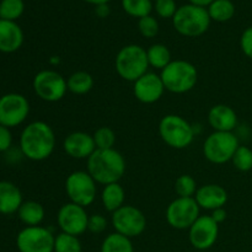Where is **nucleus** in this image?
<instances>
[{
    "mask_svg": "<svg viewBox=\"0 0 252 252\" xmlns=\"http://www.w3.org/2000/svg\"><path fill=\"white\" fill-rule=\"evenodd\" d=\"M44 208L39 202L26 201L17 211L20 220L27 226H38L44 219Z\"/></svg>",
    "mask_w": 252,
    "mask_h": 252,
    "instance_id": "nucleus-23",
    "label": "nucleus"
},
{
    "mask_svg": "<svg viewBox=\"0 0 252 252\" xmlns=\"http://www.w3.org/2000/svg\"><path fill=\"white\" fill-rule=\"evenodd\" d=\"M107 228V219L102 214H93L89 217L88 231L93 234H101Z\"/></svg>",
    "mask_w": 252,
    "mask_h": 252,
    "instance_id": "nucleus-36",
    "label": "nucleus"
},
{
    "mask_svg": "<svg viewBox=\"0 0 252 252\" xmlns=\"http://www.w3.org/2000/svg\"><path fill=\"white\" fill-rule=\"evenodd\" d=\"M24 43V32L15 21L0 19V52L14 53Z\"/></svg>",
    "mask_w": 252,
    "mask_h": 252,
    "instance_id": "nucleus-20",
    "label": "nucleus"
},
{
    "mask_svg": "<svg viewBox=\"0 0 252 252\" xmlns=\"http://www.w3.org/2000/svg\"><path fill=\"white\" fill-rule=\"evenodd\" d=\"M66 84H68V91L75 95H85V94L90 93L94 88L93 75L88 71L79 70L71 74L68 79H66Z\"/></svg>",
    "mask_w": 252,
    "mask_h": 252,
    "instance_id": "nucleus-24",
    "label": "nucleus"
},
{
    "mask_svg": "<svg viewBox=\"0 0 252 252\" xmlns=\"http://www.w3.org/2000/svg\"><path fill=\"white\" fill-rule=\"evenodd\" d=\"M160 76L166 91L172 94H186L196 86L198 71L191 62L176 59L162 69Z\"/></svg>",
    "mask_w": 252,
    "mask_h": 252,
    "instance_id": "nucleus-4",
    "label": "nucleus"
},
{
    "mask_svg": "<svg viewBox=\"0 0 252 252\" xmlns=\"http://www.w3.org/2000/svg\"><path fill=\"white\" fill-rule=\"evenodd\" d=\"M209 216L213 218V220L216 221V223L218 224H221L225 221L226 219V216H228V213H226L225 208H218V209H214V211H212V213L209 214Z\"/></svg>",
    "mask_w": 252,
    "mask_h": 252,
    "instance_id": "nucleus-39",
    "label": "nucleus"
},
{
    "mask_svg": "<svg viewBox=\"0 0 252 252\" xmlns=\"http://www.w3.org/2000/svg\"><path fill=\"white\" fill-rule=\"evenodd\" d=\"M24 0H1L0 1V19L15 21L24 14Z\"/></svg>",
    "mask_w": 252,
    "mask_h": 252,
    "instance_id": "nucleus-30",
    "label": "nucleus"
},
{
    "mask_svg": "<svg viewBox=\"0 0 252 252\" xmlns=\"http://www.w3.org/2000/svg\"><path fill=\"white\" fill-rule=\"evenodd\" d=\"M155 1H157V0H155Z\"/></svg>",
    "mask_w": 252,
    "mask_h": 252,
    "instance_id": "nucleus-44",
    "label": "nucleus"
},
{
    "mask_svg": "<svg viewBox=\"0 0 252 252\" xmlns=\"http://www.w3.org/2000/svg\"><path fill=\"white\" fill-rule=\"evenodd\" d=\"M111 223L116 233L129 239L142 235L147 229V218L144 213L130 204H125L120 209L113 212Z\"/></svg>",
    "mask_w": 252,
    "mask_h": 252,
    "instance_id": "nucleus-10",
    "label": "nucleus"
},
{
    "mask_svg": "<svg viewBox=\"0 0 252 252\" xmlns=\"http://www.w3.org/2000/svg\"><path fill=\"white\" fill-rule=\"evenodd\" d=\"M240 48L248 58L252 59V26L248 27L241 34Z\"/></svg>",
    "mask_w": 252,
    "mask_h": 252,
    "instance_id": "nucleus-37",
    "label": "nucleus"
},
{
    "mask_svg": "<svg viewBox=\"0 0 252 252\" xmlns=\"http://www.w3.org/2000/svg\"><path fill=\"white\" fill-rule=\"evenodd\" d=\"M63 149L65 154L73 159L88 160L96 150V145L93 135L79 130L70 133L64 138Z\"/></svg>",
    "mask_w": 252,
    "mask_h": 252,
    "instance_id": "nucleus-17",
    "label": "nucleus"
},
{
    "mask_svg": "<svg viewBox=\"0 0 252 252\" xmlns=\"http://www.w3.org/2000/svg\"><path fill=\"white\" fill-rule=\"evenodd\" d=\"M201 208L197 204L194 197L192 198H182L177 197L167 206L166 221L171 228L177 230H186L192 226V224L201 217Z\"/></svg>",
    "mask_w": 252,
    "mask_h": 252,
    "instance_id": "nucleus-11",
    "label": "nucleus"
},
{
    "mask_svg": "<svg viewBox=\"0 0 252 252\" xmlns=\"http://www.w3.org/2000/svg\"><path fill=\"white\" fill-rule=\"evenodd\" d=\"M197 189V182L191 175H181L175 181V192H176L177 197H182V198H192L196 194Z\"/></svg>",
    "mask_w": 252,
    "mask_h": 252,
    "instance_id": "nucleus-31",
    "label": "nucleus"
},
{
    "mask_svg": "<svg viewBox=\"0 0 252 252\" xmlns=\"http://www.w3.org/2000/svg\"><path fill=\"white\" fill-rule=\"evenodd\" d=\"M84 1H86V2H89V4H93V5H95V6H97V5L107 4L110 0H84Z\"/></svg>",
    "mask_w": 252,
    "mask_h": 252,
    "instance_id": "nucleus-42",
    "label": "nucleus"
},
{
    "mask_svg": "<svg viewBox=\"0 0 252 252\" xmlns=\"http://www.w3.org/2000/svg\"><path fill=\"white\" fill-rule=\"evenodd\" d=\"M56 148V134L48 123L34 121L24 128L20 135V150L32 161L48 159Z\"/></svg>",
    "mask_w": 252,
    "mask_h": 252,
    "instance_id": "nucleus-1",
    "label": "nucleus"
},
{
    "mask_svg": "<svg viewBox=\"0 0 252 252\" xmlns=\"http://www.w3.org/2000/svg\"><path fill=\"white\" fill-rule=\"evenodd\" d=\"M115 66L117 74L123 80L134 83L148 73L149 69L147 49L139 44H127L122 47L116 56Z\"/></svg>",
    "mask_w": 252,
    "mask_h": 252,
    "instance_id": "nucleus-3",
    "label": "nucleus"
},
{
    "mask_svg": "<svg viewBox=\"0 0 252 252\" xmlns=\"http://www.w3.org/2000/svg\"><path fill=\"white\" fill-rule=\"evenodd\" d=\"M207 10L211 20L217 22H226L235 15V6L231 0H214Z\"/></svg>",
    "mask_w": 252,
    "mask_h": 252,
    "instance_id": "nucleus-27",
    "label": "nucleus"
},
{
    "mask_svg": "<svg viewBox=\"0 0 252 252\" xmlns=\"http://www.w3.org/2000/svg\"><path fill=\"white\" fill-rule=\"evenodd\" d=\"M159 134L162 142L172 149H185L194 139L191 123L179 115H166L160 120Z\"/></svg>",
    "mask_w": 252,
    "mask_h": 252,
    "instance_id": "nucleus-6",
    "label": "nucleus"
},
{
    "mask_svg": "<svg viewBox=\"0 0 252 252\" xmlns=\"http://www.w3.org/2000/svg\"><path fill=\"white\" fill-rule=\"evenodd\" d=\"M22 203V193L19 187L10 181H0V214L17 213Z\"/></svg>",
    "mask_w": 252,
    "mask_h": 252,
    "instance_id": "nucleus-21",
    "label": "nucleus"
},
{
    "mask_svg": "<svg viewBox=\"0 0 252 252\" xmlns=\"http://www.w3.org/2000/svg\"><path fill=\"white\" fill-rule=\"evenodd\" d=\"M54 239L49 229L43 226H26L16 238V246L20 252H53Z\"/></svg>",
    "mask_w": 252,
    "mask_h": 252,
    "instance_id": "nucleus-13",
    "label": "nucleus"
},
{
    "mask_svg": "<svg viewBox=\"0 0 252 252\" xmlns=\"http://www.w3.org/2000/svg\"><path fill=\"white\" fill-rule=\"evenodd\" d=\"M239 147V139L233 132H213L204 140L203 155L212 164L221 165L231 161Z\"/></svg>",
    "mask_w": 252,
    "mask_h": 252,
    "instance_id": "nucleus-7",
    "label": "nucleus"
},
{
    "mask_svg": "<svg viewBox=\"0 0 252 252\" xmlns=\"http://www.w3.org/2000/svg\"><path fill=\"white\" fill-rule=\"evenodd\" d=\"M101 252H134V246L129 238L115 231L102 241Z\"/></svg>",
    "mask_w": 252,
    "mask_h": 252,
    "instance_id": "nucleus-26",
    "label": "nucleus"
},
{
    "mask_svg": "<svg viewBox=\"0 0 252 252\" xmlns=\"http://www.w3.org/2000/svg\"><path fill=\"white\" fill-rule=\"evenodd\" d=\"M96 149H112L116 144V133L112 128L102 127L97 128L93 134Z\"/></svg>",
    "mask_w": 252,
    "mask_h": 252,
    "instance_id": "nucleus-32",
    "label": "nucleus"
},
{
    "mask_svg": "<svg viewBox=\"0 0 252 252\" xmlns=\"http://www.w3.org/2000/svg\"><path fill=\"white\" fill-rule=\"evenodd\" d=\"M197 204L201 209L214 211V209L223 208L228 202V192L223 186L217 184H208L198 187L194 194Z\"/></svg>",
    "mask_w": 252,
    "mask_h": 252,
    "instance_id": "nucleus-18",
    "label": "nucleus"
},
{
    "mask_svg": "<svg viewBox=\"0 0 252 252\" xmlns=\"http://www.w3.org/2000/svg\"><path fill=\"white\" fill-rule=\"evenodd\" d=\"M155 11L162 19H172L177 11L176 2L175 0H157Z\"/></svg>",
    "mask_w": 252,
    "mask_h": 252,
    "instance_id": "nucleus-35",
    "label": "nucleus"
},
{
    "mask_svg": "<svg viewBox=\"0 0 252 252\" xmlns=\"http://www.w3.org/2000/svg\"><path fill=\"white\" fill-rule=\"evenodd\" d=\"M96 14L100 17L108 16V14H110V7H108L107 4L97 5V6H96Z\"/></svg>",
    "mask_w": 252,
    "mask_h": 252,
    "instance_id": "nucleus-40",
    "label": "nucleus"
},
{
    "mask_svg": "<svg viewBox=\"0 0 252 252\" xmlns=\"http://www.w3.org/2000/svg\"><path fill=\"white\" fill-rule=\"evenodd\" d=\"M219 236V224L211 216H201L189 229V240L198 251H206L217 243Z\"/></svg>",
    "mask_w": 252,
    "mask_h": 252,
    "instance_id": "nucleus-15",
    "label": "nucleus"
},
{
    "mask_svg": "<svg viewBox=\"0 0 252 252\" xmlns=\"http://www.w3.org/2000/svg\"><path fill=\"white\" fill-rule=\"evenodd\" d=\"M197 252H202V251H197Z\"/></svg>",
    "mask_w": 252,
    "mask_h": 252,
    "instance_id": "nucleus-43",
    "label": "nucleus"
},
{
    "mask_svg": "<svg viewBox=\"0 0 252 252\" xmlns=\"http://www.w3.org/2000/svg\"><path fill=\"white\" fill-rule=\"evenodd\" d=\"M138 29H139L142 36L145 37V38H154L159 33V24H158L157 19L153 17L152 15H148V16L139 19Z\"/></svg>",
    "mask_w": 252,
    "mask_h": 252,
    "instance_id": "nucleus-34",
    "label": "nucleus"
},
{
    "mask_svg": "<svg viewBox=\"0 0 252 252\" xmlns=\"http://www.w3.org/2000/svg\"><path fill=\"white\" fill-rule=\"evenodd\" d=\"M53 252H83V246L79 236L69 235L61 231L54 239Z\"/></svg>",
    "mask_w": 252,
    "mask_h": 252,
    "instance_id": "nucleus-29",
    "label": "nucleus"
},
{
    "mask_svg": "<svg viewBox=\"0 0 252 252\" xmlns=\"http://www.w3.org/2000/svg\"><path fill=\"white\" fill-rule=\"evenodd\" d=\"M86 171L97 184L110 185L120 182L126 172V160L115 148L96 149L88 159Z\"/></svg>",
    "mask_w": 252,
    "mask_h": 252,
    "instance_id": "nucleus-2",
    "label": "nucleus"
},
{
    "mask_svg": "<svg viewBox=\"0 0 252 252\" xmlns=\"http://www.w3.org/2000/svg\"><path fill=\"white\" fill-rule=\"evenodd\" d=\"M12 134L10 128L0 125V153H5L11 148Z\"/></svg>",
    "mask_w": 252,
    "mask_h": 252,
    "instance_id": "nucleus-38",
    "label": "nucleus"
},
{
    "mask_svg": "<svg viewBox=\"0 0 252 252\" xmlns=\"http://www.w3.org/2000/svg\"><path fill=\"white\" fill-rule=\"evenodd\" d=\"M89 217L90 216L86 213L84 207L68 202L59 208L57 213V221L62 233L80 236L81 234L88 231Z\"/></svg>",
    "mask_w": 252,
    "mask_h": 252,
    "instance_id": "nucleus-14",
    "label": "nucleus"
},
{
    "mask_svg": "<svg viewBox=\"0 0 252 252\" xmlns=\"http://www.w3.org/2000/svg\"><path fill=\"white\" fill-rule=\"evenodd\" d=\"M125 201L126 192L120 182L103 186L102 192H101V202H102V206L106 211L113 213L121 207L125 206Z\"/></svg>",
    "mask_w": 252,
    "mask_h": 252,
    "instance_id": "nucleus-22",
    "label": "nucleus"
},
{
    "mask_svg": "<svg viewBox=\"0 0 252 252\" xmlns=\"http://www.w3.org/2000/svg\"><path fill=\"white\" fill-rule=\"evenodd\" d=\"M214 0H189V2L193 5H197V6H202V7H206L209 6V5L213 2Z\"/></svg>",
    "mask_w": 252,
    "mask_h": 252,
    "instance_id": "nucleus-41",
    "label": "nucleus"
},
{
    "mask_svg": "<svg viewBox=\"0 0 252 252\" xmlns=\"http://www.w3.org/2000/svg\"><path fill=\"white\" fill-rule=\"evenodd\" d=\"M65 193L71 203L86 208L95 202L97 196V182L88 171L78 170L66 177Z\"/></svg>",
    "mask_w": 252,
    "mask_h": 252,
    "instance_id": "nucleus-8",
    "label": "nucleus"
},
{
    "mask_svg": "<svg viewBox=\"0 0 252 252\" xmlns=\"http://www.w3.org/2000/svg\"><path fill=\"white\" fill-rule=\"evenodd\" d=\"M233 165L236 170L241 172H248L252 170V150L245 145H240L234 154Z\"/></svg>",
    "mask_w": 252,
    "mask_h": 252,
    "instance_id": "nucleus-33",
    "label": "nucleus"
},
{
    "mask_svg": "<svg viewBox=\"0 0 252 252\" xmlns=\"http://www.w3.org/2000/svg\"><path fill=\"white\" fill-rule=\"evenodd\" d=\"M165 91L166 90H165L160 74L148 71L133 83L134 97L139 102L145 103V105H152V103L158 102L162 97Z\"/></svg>",
    "mask_w": 252,
    "mask_h": 252,
    "instance_id": "nucleus-16",
    "label": "nucleus"
},
{
    "mask_svg": "<svg viewBox=\"0 0 252 252\" xmlns=\"http://www.w3.org/2000/svg\"><path fill=\"white\" fill-rule=\"evenodd\" d=\"M30 113V102L17 93L5 94L0 97V125L14 128L26 121Z\"/></svg>",
    "mask_w": 252,
    "mask_h": 252,
    "instance_id": "nucleus-12",
    "label": "nucleus"
},
{
    "mask_svg": "<svg viewBox=\"0 0 252 252\" xmlns=\"http://www.w3.org/2000/svg\"><path fill=\"white\" fill-rule=\"evenodd\" d=\"M122 7L129 16L142 19L150 15L153 4L152 0H122Z\"/></svg>",
    "mask_w": 252,
    "mask_h": 252,
    "instance_id": "nucleus-28",
    "label": "nucleus"
},
{
    "mask_svg": "<svg viewBox=\"0 0 252 252\" xmlns=\"http://www.w3.org/2000/svg\"><path fill=\"white\" fill-rule=\"evenodd\" d=\"M147 56L149 66H153L154 69H159V70L166 68L172 62L171 52L162 43L152 44L147 49Z\"/></svg>",
    "mask_w": 252,
    "mask_h": 252,
    "instance_id": "nucleus-25",
    "label": "nucleus"
},
{
    "mask_svg": "<svg viewBox=\"0 0 252 252\" xmlns=\"http://www.w3.org/2000/svg\"><path fill=\"white\" fill-rule=\"evenodd\" d=\"M172 24L182 36L199 37L208 31L211 17L206 7L187 4L177 9L172 17Z\"/></svg>",
    "mask_w": 252,
    "mask_h": 252,
    "instance_id": "nucleus-5",
    "label": "nucleus"
},
{
    "mask_svg": "<svg viewBox=\"0 0 252 252\" xmlns=\"http://www.w3.org/2000/svg\"><path fill=\"white\" fill-rule=\"evenodd\" d=\"M33 91L46 102H58L68 91L66 79L61 73L52 69H44L34 75L32 81Z\"/></svg>",
    "mask_w": 252,
    "mask_h": 252,
    "instance_id": "nucleus-9",
    "label": "nucleus"
},
{
    "mask_svg": "<svg viewBox=\"0 0 252 252\" xmlns=\"http://www.w3.org/2000/svg\"><path fill=\"white\" fill-rule=\"evenodd\" d=\"M208 123L214 132H233L238 126V115L233 107L219 103L209 110Z\"/></svg>",
    "mask_w": 252,
    "mask_h": 252,
    "instance_id": "nucleus-19",
    "label": "nucleus"
}]
</instances>
